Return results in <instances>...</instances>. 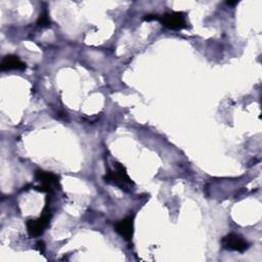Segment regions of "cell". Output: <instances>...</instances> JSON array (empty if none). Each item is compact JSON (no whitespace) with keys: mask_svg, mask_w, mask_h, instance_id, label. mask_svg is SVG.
Wrapping results in <instances>:
<instances>
[{"mask_svg":"<svg viewBox=\"0 0 262 262\" xmlns=\"http://www.w3.org/2000/svg\"><path fill=\"white\" fill-rule=\"evenodd\" d=\"M103 179L105 182L116 185L125 191H129L130 186L133 185L132 180L127 174L126 168L120 163H115V169L108 170L103 176Z\"/></svg>","mask_w":262,"mask_h":262,"instance_id":"cell-1","label":"cell"},{"mask_svg":"<svg viewBox=\"0 0 262 262\" xmlns=\"http://www.w3.org/2000/svg\"><path fill=\"white\" fill-rule=\"evenodd\" d=\"M158 20L167 29L179 31L186 27L185 14L181 11H169L158 17Z\"/></svg>","mask_w":262,"mask_h":262,"instance_id":"cell-2","label":"cell"},{"mask_svg":"<svg viewBox=\"0 0 262 262\" xmlns=\"http://www.w3.org/2000/svg\"><path fill=\"white\" fill-rule=\"evenodd\" d=\"M36 179L41 183L40 186H37L36 189L40 191H45V192H52L55 187L58 186V177L47 171L43 170H37L35 173Z\"/></svg>","mask_w":262,"mask_h":262,"instance_id":"cell-3","label":"cell"},{"mask_svg":"<svg viewBox=\"0 0 262 262\" xmlns=\"http://www.w3.org/2000/svg\"><path fill=\"white\" fill-rule=\"evenodd\" d=\"M50 221V214L49 212L43 211V214L37 219H31L27 221V230L30 236H39L41 235L45 228L48 226Z\"/></svg>","mask_w":262,"mask_h":262,"instance_id":"cell-4","label":"cell"},{"mask_svg":"<svg viewBox=\"0 0 262 262\" xmlns=\"http://www.w3.org/2000/svg\"><path fill=\"white\" fill-rule=\"evenodd\" d=\"M222 247L228 251H235L243 253L249 249V244L241 235L236 233L226 234L221 241Z\"/></svg>","mask_w":262,"mask_h":262,"instance_id":"cell-5","label":"cell"},{"mask_svg":"<svg viewBox=\"0 0 262 262\" xmlns=\"http://www.w3.org/2000/svg\"><path fill=\"white\" fill-rule=\"evenodd\" d=\"M133 220H134L133 216H128L118 221L115 224L116 231L127 241H130L133 235V223H134Z\"/></svg>","mask_w":262,"mask_h":262,"instance_id":"cell-6","label":"cell"},{"mask_svg":"<svg viewBox=\"0 0 262 262\" xmlns=\"http://www.w3.org/2000/svg\"><path fill=\"white\" fill-rule=\"evenodd\" d=\"M0 69L1 71H11V70L24 71L26 70V63L21 61L16 55L8 54L2 58L0 63Z\"/></svg>","mask_w":262,"mask_h":262,"instance_id":"cell-7","label":"cell"},{"mask_svg":"<svg viewBox=\"0 0 262 262\" xmlns=\"http://www.w3.org/2000/svg\"><path fill=\"white\" fill-rule=\"evenodd\" d=\"M49 23H50V20H49L48 14H47V12H46V11H44L43 13H41V14H40V16H39V18H38L37 24H38V26L45 27V26H48V25H49Z\"/></svg>","mask_w":262,"mask_h":262,"instance_id":"cell-8","label":"cell"},{"mask_svg":"<svg viewBox=\"0 0 262 262\" xmlns=\"http://www.w3.org/2000/svg\"><path fill=\"white\" fill-rule=\"evenodd\" d=\"M158 17H159V15H156V14H147L143 17V19L147 20V21H150V20H154V19L158 20Z\"/></svg>","mask_w":262,"mask_h":262,"instance_id":"cell-9","label":"cell"},{"mask_svg":"<svg viewBox=\"0 0 262 262\" xmlns=\"http://www.w3.org/2000/svg\"><path fill=\"white\" fill-rule=\"evenodd\" d=\"M37 249L39 250L40 253H43V252H44V249H45L44 243H43V242H38V243H37Z\"/></svg>","mask_w":262,"mask_h":262,"instance_id":"cell-10","label":"cell"},{"mask_svg":"<svg viewBox=\"0 0 262 262\" xmlns=\"http://www.w3.org/2000/svg\"><path fill=\"white\" fill-rule=\"evenodd\" d=\"M237 3V1H234V2H231V1H227V4L228 5H234V4H236Z\"/></svg>","mask_w":262,"mask_h":262,"instance_id":"cell-11","label":"cell"}]
</instances>
